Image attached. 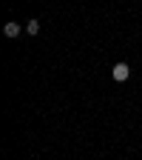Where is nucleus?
Here are the masks:
<instances>
[{
    "label": "nucleus",
    "instance_id": "f257e3e1",
    "mask_svg": "<svg viewBox=\"0 0 142 160\" xmlns=\"http://www.w3.org/2000/svg\"><path fill=\"white\" fill-rule=\"evenodd\" d=\"M111 74H114L117 83H122V80H128V77H131V66H128V63H117V66L111 69Z\"/></svg>",
    "mask_w": 142,
    "mask_h": 160
},
{
    "label": "nucleus",
    "instance_id": "7ed1b4c3",
    "mask_svg": "<svg viewBox=\"0 0 142 160\" xmlns=\"http://www.w3.org/2000/svg\"><path fill=\"white\" fill-rule=\"evenodd\" d=\"M26 32H29L31 37H37V34H40V20H29V23H26Z\"/></svg>",
    "mask_w": 142,
    "mask_h": 160
},
{
    "label": "nucleus",
    "instance_id": "f03ea898",
    "mask_svg": "<svg viewBox=\"0 0 142 160\" xmlns=\"http://www.w3.org/2000/svg\"><path fill=\"white\" fill-rule=\"evenodd\" d=\"M3 34H6V37H17V34H20V23H6V26H3Z\"/></svg>",
    "mask_w": 142,
    "mask_h": 160
}]
</instances>
